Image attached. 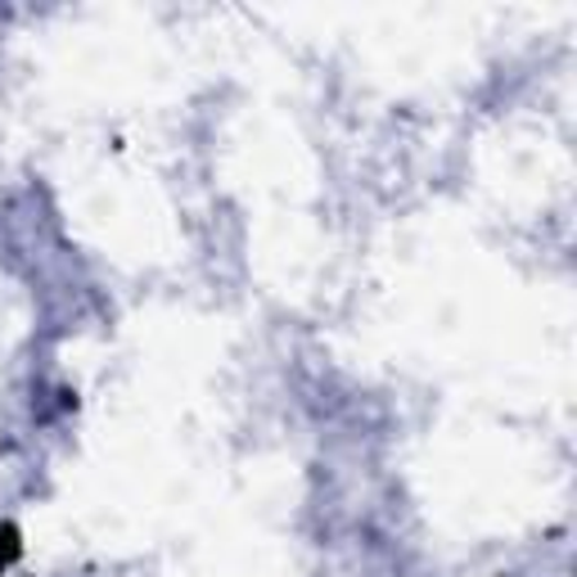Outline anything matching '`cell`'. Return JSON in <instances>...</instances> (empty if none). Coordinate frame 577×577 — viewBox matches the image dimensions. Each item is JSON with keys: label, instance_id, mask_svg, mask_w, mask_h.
Instances as JSON below:
<instances>
[{"label": "cell", "instance_id": "6da1fadb", "mask_svg": "<svg viewBox=\"0 0 577 577\" xmlns=\"http://www.w3.org/2000/svg\"><path fill=\"white\" fill-rule=\"evenodd\" d=\"M23 533H19V527L14 523H0V573H10L19 559H23Z\"/></svg>", "mask_w": 577, "mask_h": 577}]
</instances>
